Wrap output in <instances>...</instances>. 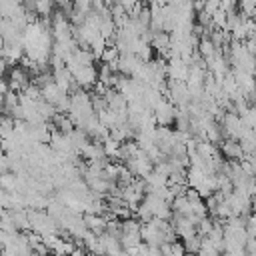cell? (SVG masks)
<instances>
[{
	"mask_svg": "<svg viewBox=\"0 0 256 256\" xmlns=\"http://www.w3.org/2000/svg\"><path fill=\"white\" fill-rule=\"evenodd\" d=\"M28 210V224H30V230L42 238H48V236H54L60 232V226L56 224V220L44 212V210Z\"/></svg>",
	"mask_w": 256,
	"mask_h": 256,
	"instance_id": "1",
	"label": "cell"
},
{
	"mask_svg": "<svg viewBox=\"0 0 256 256\" xmlns=\"http://www.w3.org/2000/svg\"><path fill=\"white\" fill-rule=\"evenodd\" d=\"M152 116H154V122H156L158 126H166V128H170V124H174L176 106L170 104L166 98H162V100L152 108Z\"/></svg>",
	"mask_w": 256,
	"mask_h": 256,
	"instance_id": "2",
	"label": "cell"
},
{
	"mask_svg": "<svg viewBox=\"0 0 256 256\" xmlns=\"http://www.w3.org/2000/svg\"><path fill=\"white\" fill-rule=\"evenodd\" d=\"M84 224H86V230L92 232V234H102L106 230V222L108 218L104 214H84Z\"/></svg>",
	"mask_w": 256,
	"mask_h": 256,
	"instance_id": "3",
	"label": "cell"
},
{
	"mask_svg": "<svg viewBox=\"0 0 256 256\" xmlns=\"http://www.w3.org/2000/svg\"><path fill=\"white\" fill-rule=\"evenodd\" d=\"M218 150H220V154L226 156L230 162H238V160H242V156H244L242 150H240V144H238L236 140H228V138L220 144Z\"/></svg>",
	"mask_w": 256,
	"mask_h": 256,
	"instance_id": "4",
	"label": "cell"
},
{
	"mask_svg": "<svg viewBox=\"0 0 256 256\" xmlns=\"http://www.w3.org/2000/svg\"><path fill=\"white\" fill-rule=\"evenodd\" d=\"M52 12H54V0H36L34 14L42 16V18H50Z\"/></svg>",
	"mask_w": 256,
	"mask_h": 256,
	"instance_id": "5",
	"label": "cell"
},
{
	"mask_svg": "<svg viewBox=\"0 0 256 256\" xmlns=\"http://www.w3.org/2000/svg\"><path fill=\"white\" fill-rule=\"evenodd\" d=\"M218 8H220V0H204L202 12H206L208 16H212V12H216Z\"/></svg>",
	"mask_w": 256,
	"mask_h": 256,
	"instance_id": "6",
	"label": "cell"
},
{
	"mask_svg": "<svg viewBox=\"0 0 256 256\" xmlns=\"http://www.w3.org/2000/svg\"><path fill=\"white\" fill-rule=\"evenodd\" d=\"M236 4H238V0H220V10L234 12L236 10Z\"/></svg>",
	"mask_w": 256,
	"mask_h": 256,
	"instance_id": "7",
	"label": "cell"
},
{
	"mask_svg": "<svg viewBox=\"0 0 256 256\" xmlns=\"http://www.w3.org/2000/svg\"><path fill=\"white\" fill-rule=\"evenodd\" d=\"M8 168H10V164H8V156L0 150V174H6Z\"/></svg>",
	"mask_w": 256,
	"mask_h": 256,
	"instance_id": "8",
	"label": "cell"
},
{
	"mask_svg": "<svg viewBox=\"0 0 256 256\" xmlns=\"http://www.w3.org/2000/svg\"><path fill=\"white\" fill-rule=\"evenodd\" d=\"M6 70H8V64H6V60H4V58H0V78L6 74Z\"/></svg>",
	"mask_w": 256,
	"mask_h": 256,
	"instance_id": "9",
	"label": "cell"
},
{
	"mask_svg": "<svg viewBox=\"0 0 256 256\" xmlns=\"http://www.w3.org/2000/svg\"><path fill=\"white\" fill-rule=\"evenodd\" d=\"M2 102H4V96L0 94V108H2Z\"/></svg>",
	"mask_w": 256,
	"mask_h": 256,
	"instance_id": "10",
	"label": "cell"
}]
</instances>
